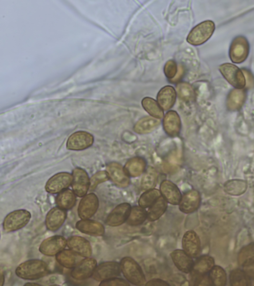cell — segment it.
<instances>
[{
  "instance_id": "4fadbf2b",
  "label": "cell",
  "mask_w": 254,
  "mask_h": 286,
  "mask_svg": "<svg viewBox=\"0 0 254 286\" xmlns=\"http://www.w3.org/2000/svg\"><path fill=\"white\" fill-rule=\"evenodd\" d=\"M96 266L97 262L95 259L86 257L72 268L70 275L76 280L87 279L92 276Z\"/></svg>"
},
{
  "instance_id": "83f0119b",
  "label": "cell",
  "mask_w": 254,
  "mask_h": 286,
  "mask_svg": "<svg viewBox=\"0 0 254 286\" xmlns=\"http://www.w3.org/2000/svg\"><path fill=\"white\" fill-rule=\"evenodd\" d=\"M160 123V121L157 118L149 116L145 117L140 119L135 124L134 130L138 134L149 133L154 130Z\"/></svg>"
},
{
  "instance_id": "ab89813d",
  "label": "cell",
  "mask_w": 254,
  "mask_h": 286,
  "mask_svg": "<svg viewBox=\"0 0 254 286\" xmlns=\"http://www.w3.org/2000/svg\"><path fill=\"white\" fill-rule=\"evenodd\" d=\"M157 174L152 167L147 169L142 178L141 185L144 189H150L153 187L157 180Z\"/></svg>"
},
{
  "instance_id": "f1b7e54d",
  "label": "cell",
  "mask_w": 254,
  "mask_h": 286,
  "mask_svg": "<svg viewBox=\"0 0 254 286\" xmlns=\"http://www.w3.org/2000/svg\"><path fill=\"white\" fill-rule=\"evenodd\" d=\"M146 163L143 159L136 157L129 159L126 164L125 170L127 175L132 177L139 176L145 169Z\"/></svg>"
},
{
  "instance_id": "7dc6e473",
  "label": "cell",
  "mask_w": 254,
  "mask_h": 286,
  "mask_svg": "<svg viewBox=\"0 0 254 286\" xmlns=\"http://www.w3.org/2000/svg\"><path fill=\"white\" fill-rule=\"evenodd\" d=\"M40 285V284H37V283H28L26 284L25 285Z\"/></svg>"
},
{
  "instance_id": "ee69618b",
  "label": "cell",
  "mask_w": 254,
  "mask_h": 286,
  "mask_svg": "<svg viewBox=\"0 0 254 286\" xmlns=\"http://www.w3.org/2000/svg\"><path fill=\"white\" fill-rule=\"evenodd\" d=\"M244 271L250 278L254 280V263L243 267Z\"/></svg>"
},
{
  "instance_id": "ba28073f",
  "label": "cell",
  "mask_w": 254,
  "mask_h": 286,
  "mask_svg": "<svg viewBox=\"0 0 254 286\" xmlns=\"http://www.w3.org/2000/svg\"><path fill=\"white\" fill-rule=\"evenodd\" d=\"M66 245L67 240L64 237L54 235L42 241L39 246V251L46 256H52L64 250Z\"/></svg>"
},
{
  "instance_id": "d590c367",
  "label": "cell",
  "mask_w": 254,
  "mask_h": 286,
  "mask_svg": "<svg viewBox=\"0 0 254 286\" xmlns=\"http://www.w3.org/2000/svg\"><path fill=\"white\" fill-rule=\"evenodd\" d=\"M141 103L144 109L153 117L160 119L163 116L162 108L154 99L145 97L142 99Z\"/></svg>"
},
{
  "instance_id": "9c48e42d",
  "label": "cell",
  "mask_w": 254,
  "mask_h": 286,
  "mask_svg": "<svg viewBox=\"0 0 254 286\" xmlns=\"http://www.w3.org/2000/svg\"><path fill=\"white\" fill-rule=\"evenodd\" d=\"M121 270L120 264L118 263L105 262L96 266L92 277L95 281L101 282L119 276Z\"/></svg>"
},
{
  "instance_id": "277c9868",
  "label": "cell",
  "mask_w": 254,
  "mask_h": 286,
  "mask_svg": "<svg viewBox=\"0 0 254 286\" xmlns=\"http://www.w3.org/2000/svg\"><path fill=\"white\" fill-rule=\"evenodd\" d=\"M31 217L30 213L26 210H15L9 213L4 218L3 229L7 232L18 230L29 222Z\"/></svg>"
},
{
  "instance_id": "6da1fadb",
  "label": "cell",
  "mask_w": 254,
  "mask_h": 286,
  "mask_svg": "<svg viewBox=\"0 0 254 286\" xmlns=\"http://www.w3.org/2000/svg\"><path fill=\"white\" fill-rule=\"evenodd\" d=\"M47 263L39 259H30L19 265L15 269V274L19 278L29 280L39 279L47 274Z\"/></svg>"
},
{
  "instance_id": "f35d334b",
  "label": "cell",
  "mask_w": 254,
  "mask_h": 286,
  "mask_svg": "<svg viewBox=\"0 0 254 286\" xmlns=\"http://www.w3.org/2000/svg\"><path fill=\"white\" fill-rule=\"evenodd\" d=\"M177 91L179 98L184 101L190 102L194 99V91L192 86L187 82L179 83L177 85Z\"/></svg>"
},
{
  "instance_id": "60d3db41",
  "label": "cell",
  "mask_w": 254,
  "mask_h": 286,
  "mask_svg": "<svg viewBox=\"0 0 254 286\" xmlns=\"http://www.w3.org/2000/svg\"><path fill=\"white\" fill-rule=\"evenodd\" d=\"M109 179L108 173L107 171H100L93 175L90 179V189L94 190L97 186Z\"/></svg>"
},
{
  "instance_id": "7bdbcfd3",
  "label": "cell",
  "mask_w": 254,
  "mask_h": 286,
  "mask_svg": "<svg viewBox=\"0 0 254 286\" xmlns=\"http://www.w3.org/2000/svg\"><path fill=\"white\" fill-rule=\"evenodd\" d=\"M99 285L106 286H129V284L126 281L122 279L115 277L101 282Z\"/></svg>"
},
{
  "instance_id": "2e32d148",
  "label": "cell",
  "mask_w": 254,
  "mask_h": 286,
  "mask_svg": "<svg viewBox=\"0 0 254 286\" xmlns=\"http://www.w3.org/2000/svg\"><path fill=\"white\" fill-rule=\"evenodd\" d=\"M66 217V212L58 207L51 209L45 218L47 228L52 231L58 230L64 224Z\"/></svg>"
},
{
  "instance_id": "44dd1931",
  "label": "cell",
  "mask_w": 254,
  "mask_h": 286,
  "mask_svg": "<svg viewBox=\"0 0 254 286\" xmlns=\"http://www.w3.org/2000/svg\"><path fill=\"white\" fill-rule=\"evenodd\" d=\"M75 227L81 232L92 236H102L105 232L104 227L102 223L89 219H81L78 221Z\"/></svg>"
},
{
  "instance_id": "7402d4cb",
  "label": "cell",
  "mask_w": 254,
  "mask_h": 286,
  "mask_svg": "<svg viewBox=\"0 0 254 286\" xmlns=\"http://www.w3.org/2000/svg\"><path fill=\"white\" fill-rule=\"evenodd\" d=\"M160 188L163 197L167 202L172 205L179 204L182 199L181 193L175 184L165 180L161 183Z\"/></svg>"
},
{
  "instance_id": "603a6c76",
  "label": "cell",
  "mask_w": 254,
  "mask_h": 286,
  "mask_svg": "<svg viewBox=\"0 0 254 286\" xmlns=\"http://www.w3.org/2000/svg\"><path fill=\"white\" fill-rule=\"evenodd\" d=\"M171 257L176 267L180 271L185 273L191 271L193 262L191 257L185 251L175 250L171 253Z\"/></svg>"
},
{
  "instance_id": "f6af8a7d",
  "label": "cell",
  "mask_w": 254,
  "mask_h": 286,
  "mask_svg": "<svg viewBox=\"0 0 254 286\" xmlns=\"http://www.w3.org/2000/svg\"><path fill=\"white\" fill-rule=\"evenodd\" d=\"M145 285L146 286H169V284L162 280L154 279L150 280Z\"/></svg>"
},
{
  "instance_id": "bcb514c9",
  "label": "cell",
  "mask_w": 254,
  "mask_h": 286,
  "mask_svg": "<svg viewBox=\"0 0 254 286\" xmlns=\"http://www.w3.org/2000/svg\"><path fill=\"white\" fill-rule=\"evenodd\" d=\"M243 72L244 74L246 75L247 77L246 79H247L248 84L250 86H251L252 84H254V78L252 75H251V72L249 71H248L246 70H243Z\"/></svg>"
},
{
  "instance_id": "d6986e66",
  "label": "cell",
  "mask_w": 254,
  "mask_h": 286,
  "mask_svg": "<svg viewBox=\"0 0 254 286\" xmlns=\"http://www.w3.org/2000/svg\"><path fill=\"white\" fill-rule=\"evenodd\" d=\"M200 196L196 190H191L186 193L179 203L180 211L186 214L195 211L199 206Z\"/></svg>"
},
{
  "instance_id": "4316f807",
  "label": "cell",
  "mask_w": 254,
  "mask_h": 286,
  "mask_svg": "<svg viewBox=\"0 0 254 286\" xmlns=\"http://www.w3.org/2000/svg\"><path fill=\"white\" fill-rule=\"evenodd\" d=\"M76 203V195L73 190L65 189L59 193L56 199L57 206L65 211L72 209Z\"/></svg>"
},
{
  "instance_id": "8d00e7d4",
  "label": "cell",
  "mask_w": 254,
  "mask_h": 286,
  "mask_svg": "<svg viewBox=\"0 0 254 286\" xmlns=\"http://www.w3.org/2000/svg\"><path fill=\"white\" fill-rule=\"evenodd\" d=\"M230 283L233 286L251 285V280L244 271L236 269L232 270L229 276Z\"/></svg>"
},
{
  "instance_id": "5b68a950",
  "label": "cell",
  "mask_w": 254,
  "mask_h": 286,
  "mask_svg": "<svg viewBox=\"0 0 254 286\" xmlns=\"http://www.w3.org/2000/svg\"><path fill=\"white\" fill-rule=\"evenodd\" d=\"M219 70L226 80L235 88L243 89L246 85V80L243 71L238 67L230 63L219 66Z\"/></svg>"
},
{
  "instance_id": "9a60e30c",
  "label": "cell",
  "mask_w": 254,
  "mask_h": 286,
  "mask_svg": "<svg viewBox=\"0 0 254 286\" xmlns=\"http://www.w3.org/2000/svg\"><path fill=\"white\" fill-rule=\"evenodd\" d=\"M68 247L77 254L86 258L92 254L91 245L88 240L79 236H72L67 240Z\"/></svg>"
},
{
  "instance_id": "74e56055",
  "label": "cell",
  "mask_w": 254,
  "mask_h": 286,
  "mask_svg": "<svg viewBox=\"0 0 254 286\" xmlns=\"http://www.w3.org/2000/svg\"><path fill=\"white\" fill-rule=\"evenodd\" d=\"M160 193L157 189H149L140 196L138 204L140 207L145 208L150 207L159 197Z\"/></svg>"
},
{
  "instance_id": "3957f363",
  "label": "cell",
  "mask_w": 254,
  "mask_h": 286,
  "mask_svg": "<svg viewBox=\"0 0 254 286\" xmlns=\"http://www.w3.org/2000/svg\"><path fill=\"white\" fill-rule=\"evenodd\" d=\"M215 24L211 20H205L194 26L190 32L187 41L191 45L198 46L206 42L215 30Z\"/></svg>"
},
{
  "instance_id": "d6a6232c",
  "label": "cell",
  "mask_w": 254,
  "mask_h": 286,
  "mask_svg": "<svg viewBox=\"0 0 254 286\" xmlns=\"http://www.w3.org/2000/svg\"><path fill=\"white\" fill-rule=\"evenodd\" d=\"M247 183L242 180L233 179L226 182L224 186L225 191L231 195H240L247 189Z\"/></svg>"
},
{
  "instance_id": "b9f144b4",
  "label": "cell",
  "mask_w": 254,
  "mask_h": 286,
  "mask_svg": "<svg viewBox=\"0 0 254 286\" xmlns=\"http://www.w3.org/2000/svg\"><path fill=\"white\" fill-rule=\"evenodd\" d=\"M164 72L166 76L169 79L174 78L177 72L176 62L173 60L168 61L164 66Z\"/></svg>"
},
{
  "instance_id": "836d02e7",
  "label": "cell",
  "mask_w": 254,
  "mask_h": 286,
  "mask_svg": "<svg viewBox=\"0 0 254 286\" xmlns=\"http://www.w3.org/2000/svg\"><path fill=\"white\" fill-rule=\"evenodd\" d=\"M238 264L243 267L254 263V243L249 244L243 247L238 256Z\"/></svg>"
},
{
  "instance_id": "5bb4252c",
  "label": "cell",
  "mask_w": 254,
  "mask_h": 286,
  "mask_svg": "<svg viewBox=\"0 0 254 286\" xmlns=\"http://www.w3.org/2000/svg\"><path fill=\"white\" fill-rule=\"evenodd\" d=\"M131 210L130 205L126 203L117 206L107 217L105 222L111 226H117L127 220Z\"/></svg>"
},
{
  "instance_id": "d4e9b609",
  "label": "cell",
  "mask_w": 254,
  "mask_h": 286,
  "mask_svg": "<svg viewBox=\"0 0 254 286\" xmlns=\"http://www.w3.org/2000/svg\"><path fill=\"white\" fill-rule=\"evenodd\" d=\"M163 126L166 133L171 137L177 136L181 129V121L175 111H170L166 114L163 120Z\"/></svg>"
},
{
  "instance_id": "8992f818",
  "label": "cell",
  "mask_w": 254,
  "mask_h": 286,
  "mask_svg": "<svg viewBox=\"0 0 254 286\" xmlns=\"http://www.w3.org/2000/svg\"><path fill=\"white\" fill-rule=\"evenodd\" d=\"M249 51L250 45L247 39L244 36H238L231 44L229 57L233 63L241 64L247 59Z\"/></svg>"
},
{
  "instance_id": "30bf717a",
  "label": "cell",
  "mask_w": 254,
  "mask_h": 286,
  "mask_svg": "<svg viewBox=\"0 0 254 286\" xmlns=\"http://www.w3.org/2000/svg\"><path fill=\"white\" fill-rule=\"evenodd\" d=\"M99 207V200L94 193L85 195L80 200L77 212L81 219H89L96 213Z\"/></svg>"
},
{
  "instance_id": "1f68e13d",
  "label": "cell",
  "mask_w": 254,
  "mask_h": 286,
  "mask_svg": "<svg viewBox=\"0 0 254 286\" xmlns=\"http://www.w3.org/2000/svg\"><path fill=\"white\" fill-rule=\"evenodd\" d=\"M147 217V213L141 207L134 206L131 209L127 219V223L129 225L136 226L142 224Z\"/></svg>"
},
{
  "instance_id": "4dcf8cb0",
  "label": "cell",
  "mask_w": 254,
  "mask_h": 286,
  "mask_svg": "<svg viewBox=\"0 0 254 286\" xmlns=\"http://www.w3.org/2000/svg\"><path fill=\"white\" fill-rule=\"evenodd\" d=\"M167 207L166 200L160 197L150 207L147 212V218L150 221L158 219L165 213Z\"/></svg>"
},
{
  "instance_id": "ffe728a7",
  "label": "cell",
  "mask_w": 254,
  "mask_h": 286,
  "mask_svg": "<svg viewBox=\"0 0 254 286\" xmlns=\"http://www.w3.org/2000/svg\"><path fill=\"white\" fill-rule=\"evenodd\" d=\"M214 266V261L212 257L208 255H203L199 257L193 263L190 271L192 280L205 275L210 272Z\"/></svg>"
},
{
  "instance_id": "484cf974",
  "label": "cell",
  "mask_w": 254,
  "mask_h": 286,
  "mask_svg": "<svg viewBox=\"0 0 254 286\" xmlns=\"http://www.w3.org/2000/svg\"><path fill=\"white\" fill-rule=\"evenodd\" d=\"M246 98V92L243 89L235 88L228 94L226 99V106L230 111L239 110L244 104Z\"/></svg>"
},
{
  "instance_id": "7c38bea8",
  "label": "cell",
  "mask_w": 254,
  "mask_h": 286,
  "mask_svg": "<svg viewBox=\"0 0 254 286\" xmlns=\"http://www.w3.org/2000/svg\"><path fill=\"white\" fill-rule=\"evenodd\" d=\"M93 136L85 131H77L68 138L66 147L72 150H81L90 147L93 144Z\"/></svg>"
},
{
  "instance_id": "e575fe53",
  "label": "cell",
  "mask_w": 254,
  "mask_h": 286,
  "mask_svg": "<svg viewBox=\"0 0 254 286\" xmlns=\"http://www.w3.org/2000/svg\"><path fill=\"white\" fill-rule=\"evenodd\" d=\"M208 277L211 285L216 286H224L226 284V272L220 266H214L209 272Z\"/></svg>"
},
{
  "instance_id": "8fae6325",
  "label": "cell",
  "mask_w": 254,
  "mask_h": 286,
  "mask_svg": "<svg viewBox=\"0 0 254 286\" xmlns=\"http://www.w3.org/2000/svg\"><path fill=\"white\" fill-rule=\"evenodd\" d=\"M72 175L73 191L78 197L84 196L90 188V181L88 174L84 169L77 167L73 170Z\"/></svg>"
},
{
  "instance_id": "cb8c5ba5",
  "label": "cell",
  "mask_w": 254,
  "mask_h": 286,
  "mask_svg": "<svg viewBox=\"0 0 254 286\" xmlns=\"http://www.w3.org/2000/svg\"><path fill=\"white\" fill-rule=\"evenodd\" d=\"M176 92L173 87L167 85L162 88L157 94V102L162 109L167 110L175 104Z\"/></svg>"
},
{
  "instance_id": "f546056e",
  "label": "cell",
  "mask_w": 254,
  "mask_h": 286,
  "mask_svg": "<svg viewBox=\"0 0 254 286\" xmlns=\"http://www.w3.org/2000/svg\"><path fill=\"white\" fill-rule=\"evenodd\" d=\"M77 254L71 250H63L56 255L57 261L61 266L72 269L77 264Z\"/></svg>"
},
{
  "instance_id": "ac0fdd59",
  "label": "cell",
  "mask_w": 254,
  "mask_h": 286,
  "mask_svg": "<svg viewBox=\"0 0 254 286\" xmlns=\"http://www.w3.org/2000/svg\"><path fill=\"white\" fill-rule=\"evenodd\" d=\"M107 172L115 184L120 187H126L129 183L127 174L122 166L117 163H111L107 167Z\"/></svg>"
},
{
  "instance_id": "e0dca14e",
  "label": "cell",
  "mask_w": 254,
  "mask_h": 286,
  "mask_svg": "<svg viewBox=\"0 0 254 286\" xmlns=\"http://www.w3.org/2000/svg\"><path fill=\"white\" fill-rule=\"evenodd\" d=\"M184 250L190 257H197L200 252V241L197 234L193 230L187 231L182 239Z\"/></svg>"
},
{
  "instance_id": "7a4b0ae2",
  "label": "cell",
  "mask_w": 254,
  "mask_h": 286,
  "mask_svg": "<svg viewBox=\"0 0 254 286\" xmlns=\"http://www.w3.org/2000/svg\"><path fill=\"white\" fill-rule=\"evenodd\" d=\"M121 270L126 279L131 284L141 286L146 282L145 277L139 265L131 258H123L120 263Z\"/></svg>"
},
{
  "instance_id": "52a82bcc",
  "label": "cell",
  "mask_w": 254,
  "mask_h": 286,
  "mask_svg": "<svg viewBox=\"0 0 254 286\" xmlns=\"http://www.w3.org/2000/svg\"><path fill=\"white\" fill-rule=\"evenodd\" d=\"M72 175L70 173H58L48 180L45 185V189L47 192L51 194L60 193L72 184Z\"/></svg>"
}]
</instances>
